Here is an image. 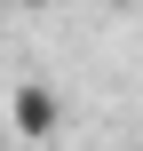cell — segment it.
I'll return each mask as SVG.
<instances>
[{
	"label": "cell",
	"instance_id": "cell-2",
	"mask_svg": "<svg viewBox=\"0 0 143 151\" xmlns=\"http://www.w3.org/2000/svg\"><path fill=\"white\" fill-rule=\"evenodd\" d=\"M8 8H48V0H8Z\"/></svg>",
	"mask_w": 143,
	"mask_h": 151
},
{
	"label": "cell",
	"instance_id": "cell-1",
	"mask_svg": "<svg viewBox=\"0 0 143 151\" xmlns=\"http://www.w3.org/2000/svg\"><path fill=\"white\" fill-rule=\"evenodd\" d=\"M8 127H16L24 143H48V135L64 127V96H56L48 80H16V88H8Z\"/></svg>",
	"mask_w": 143,
	"mask_h": 151
}]
</instances>
